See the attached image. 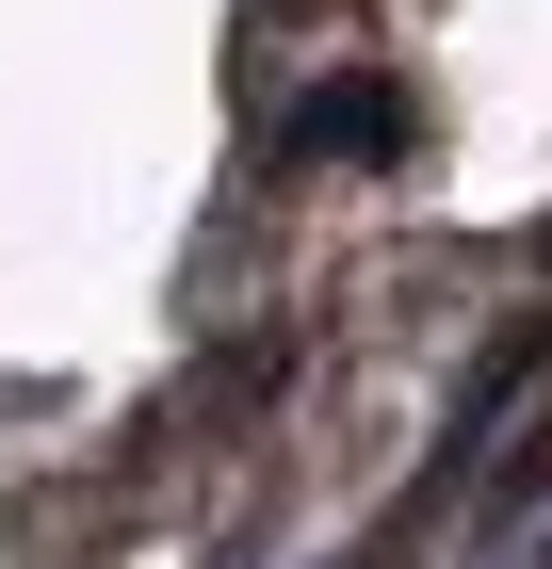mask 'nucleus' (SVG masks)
I'll return each instance as SVG.
<instances>
[{"label":"nucleus","mask_w":552,"mask_h":569,"mask_svg":"<svg viewBox=\"0 0 552 569\" xmlns=\"http://www.w3.org/2000/svg\"><path fill=\"white\" fill-rule=\"evenodd\" d=\"M390 147H407V82H309L277 163H390Z\"/></svg>","instance_id":"nucleus-1"}]
</instances>
